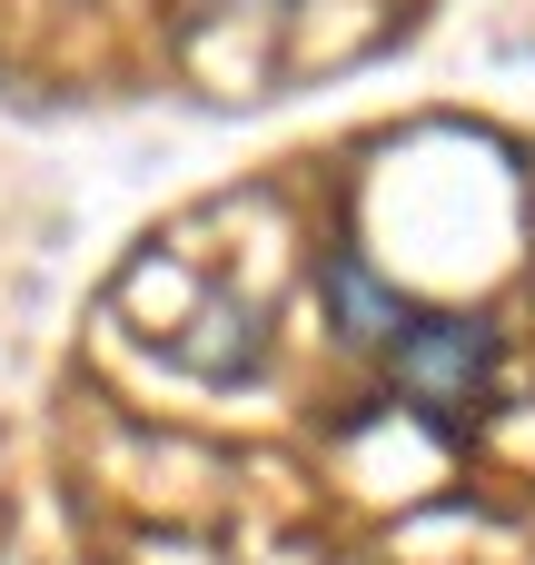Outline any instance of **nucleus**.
Returning <instances> with one entry per match:
<instances>
[{
	"label": "nucleus",
	"instance_id": "f257e3e1",
	"mask_svg": "<svg viewBox=\"0 0 535 565\" xmlns=\"http://www.w3.org/2000/svg\"><path fill=\"white\" fill-rule=\"evenodd\" d=\"M496 367H506V338H496L486 318H467V308H417V318L397 328V348H387V387H397L437 437H457V427L496 397Z\"/></svg>",
	"mask_w": 535,
	"mask_h": 565
},
{
	"label": "nucleus",
	"instance_id": "f03ea898",
	"mask_svg": "<svg viewBox=\"0 0 535 565\" xmlns=\"http://www.w3.org/2000/svg\"><path fill=\"white\" fill-rule=\"evenodd\" d=\"M318 298H328L338 348H397V328L417 318V308L377 278V258H367L357 238H328V258H318Z\"/></svg>",
	"mask_w": 535,
	"mask_h": 565
}]
</instances>
